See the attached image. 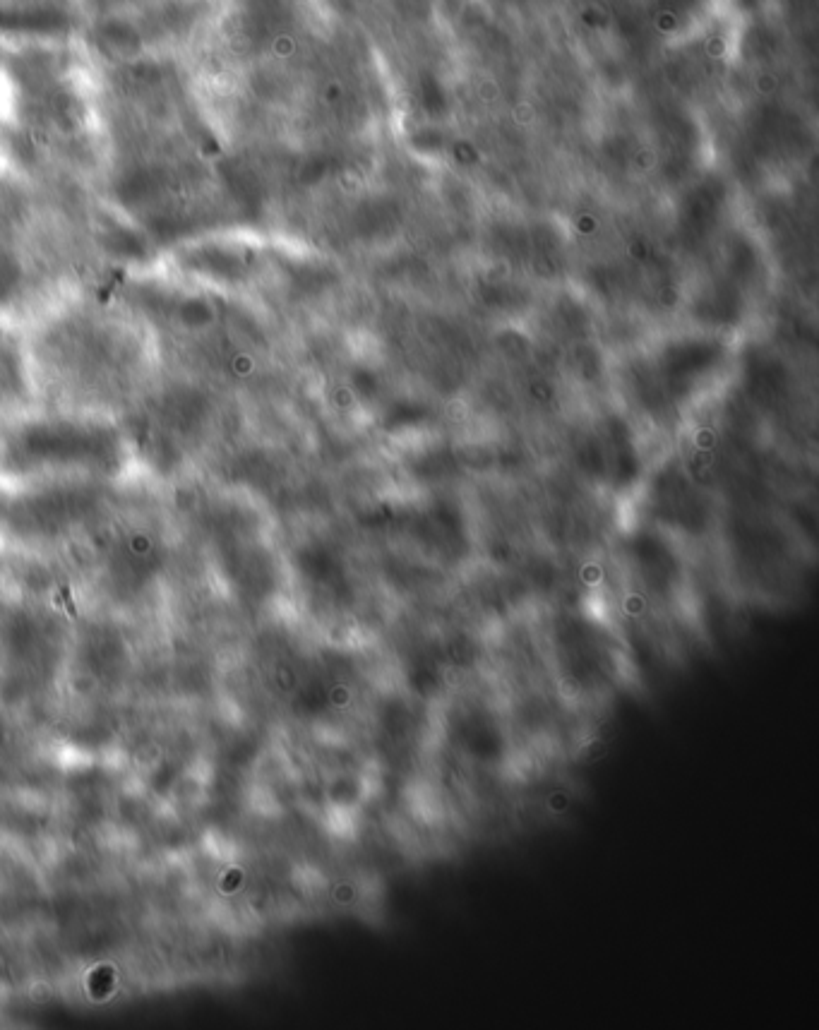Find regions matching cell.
Returning a JSON list of instances; mask_svg holds the SVG:
<instances>
[{"label":"cell","instance_id":"277c9868","mask_svg":"<svg viewBox=\"0 0 819 1030\" xmlns=\"http://www.w3.org/2000/svg\"><path fill=\"white\" fill-rule=\"evenodd\" d=\"M625 582L642 606L673 615L685 603L687 567L678 543L656 526L627 531L620 541Z\"/></svg>","mask_w":819,"mask_h":1030},{"label":"cell","instance_id":"6da1fadb","mask_svg":"<svg viewBox=\"0 0 819 1030\" xmlns=\"http://www.w3.org/2000/svg\"><path fill=\"white\" fill-rule=\"evenodd\" d=\"M642 356L680 423L723 387L733 370L735 351L728 334L692 327L659 339Z\"/></svg>","mask_w":819,"mask_h":1030},{"label":"cell","instance_id":"7a4b0ae2","mask_svg":"<svg viewBox=\"0 0 819 1030\" xmlns=\"http://www.w3.org/2000/svg\"><path fill=\"white\" fill-rule=\"evenodd\" d=\"M548 654L567 697L596 699L623 678L625 651L606 620L565 608L548 625Z\"/></svg>","mask_w":819,"mask_h":1030},{"label":"cell","instance_id":"5b68a950","mask_svg":"<svg viewBox=\"0 0 819 1030\" xmlns=\"http://www.w3.org/2000/svg\"><path fill=\"white\" fill-rule=\"evenodd\" d=\"M639 488L649 524L668 536L699 541L714 529V500L678 459L663 461Z\"/></svg>","mask_w":819,"mask_h":1030},{"label":"cell","instance_id":"3957f363","mask_svg":"<svg viewBox=\"0 0 819 1030\" xmlns=\"http://www.w3.org/2000/svg\"><path fill=\"white\" fill-rule=\"evenodd\" d=\"M572 457L577 471L603 493H632L647 476L635 425L620 411H606L591 418L575 437Z\"/></svg>","mask_w":819,"mask_h":1030}]
</instances>
